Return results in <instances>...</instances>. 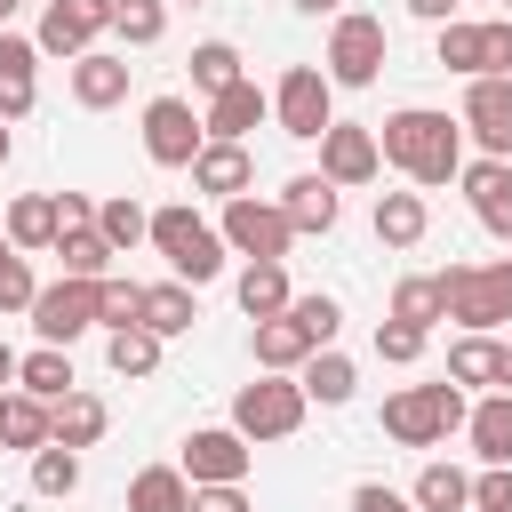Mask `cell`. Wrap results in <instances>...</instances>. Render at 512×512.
<instances>
[{
	"mask_svg": "<svg viewBox=\"0 0 512 512\" xmlns=\"http://www.w3.org/2000/svg\"><path fill=\"white\" fill-rule=\"evenodd\" d=\"M232 80H248V72H240V48H232V40H200V48H192V88H200V96H224Z\"/></svg>",
	"mask_w": 512,
	"mask_h": 512,
	"instance_id": "74e56055",
	"label": "cell"
},
{
	"mask_svg": "<svg viewBox=\"0 0 512 512\" xmlns=\"http://www.w3.org/2000/svg\"><path fill=\"white\" fill-rule=\"evenodd\" d=\"M96 328V280H56V288H40L32 296V336L40 344H72V336H88Z\"/></svg>",
	"mask_w": 512,
	"mask_h": 512,
	"instance_id": "4fadbf2b",
	"label": "cell"
},
{
	"mask_svg": "<svg viewBox=\"0 0 512 512\" xmlns=\"http://www.w3.org/2000/svg\"><path fill=\"white\" fill-rule=\"evenodd\" d=\"M336 184L312 168V176H288V192H280V216H288V232L304 240V232H336Z\"/></svg>",
	"mask_w": 512,
	"mask_h": 512,
	"instance_id": "ffe728a7",
	"label": "cell"
},
{
	"mask_svg": "<svg viewBox=\"0 0 512 512\" xmlns=\"http://www.w3.org/2000/svg\"><path fill=\"white\" fill-rule=\"evenodd\" d=\"M56 256H64V280H112V248H104V232H96V224L56 232Z\"/></svg>",
	"mask_w": 512,
	"mask_h": 512,
	"instance_id": "e575fe53",
	"label": "cell"
},
{
	"mask_svg": "<svg viewBox=\"0 0 512 512\" xmlns=\"http://www.w3.org/2000/svg\"><path fill=\"white\" fill-rule=\"evenodd\" d=\"M16 8H24V0H0V32H8V16H16Z\"/></svg>",
	"mask_w": 512,
	"mask_h": 512,
	"instance_id": "6f0895ef",
	"label": "cell"
},
{
	"mask_svg": "<svg viewBox=\"0 0 512 512\" xmlns=\"http://www.w3.org/2000/svg\"><path fill=\"white\" fill-rule=\"evenodd\" d=\"M376 360H384V368L424 360V328H408V320H376Z\"/></svg>",
	"mask_w": 512,
	"mask_h": 512,
	"instance_id": "f6af8a7d",
	"label": "cell"
},
{
	"mask_svg": "<svg viewBox=\"0 0 512 512\" xmlns=\"http://www.w3.org/2000/svg\"><path fill=\"white\" fill-rule=\"evenodd\" d=\"M408 16H424V24H448V16H456V0H408Z\"/></svg>",
	"mask_w": 512,
	"mask_h": 512,
	"instance_id": "816d5d0a",
	"label": "cell"
},
{
	"mask_svg": "<svg viewBox=\"0 0 512 512\" xmlns=\"http://www.w3.org/2000/svg\"><path fill=\"white\" fill-rule=\"evenodd\" d=\"M128 512H192V480L176 464H144L128 480Z\"/></svg>",
	"mask_w": 512,
	"mask_h": 512,
	"instance_id": "d6a6232c",
	"label": "cell"
},
{
	"mask_svg": "<svg viewBox=\"0 0 512 512\" xmlns=\"http://www.w3.org/2000/svg\"><path fill=\"white\" fill-rule=\"evenodd\" d=\"M440 296H448V320L464 336H496L512 320V256L504 264H448L440 272Z\"/></svg>",
	"mask_w": 512,
	"mask_h": 512,
	"instance_id": "3957f363",
	"label": "cell"
},
{
	"mask_svg": "<svg viewBox=\"0 0 512 512\" xmlns=\"http://www.w3.org/2000/svg\"><path fill=\"white\" fill-rule=\"evenodd\" d=\"M424 232H432L424 192H376V240H384V248H416Z\"/></svg>",
	"mask_w": 512,
	"mask_h": 512,
	"instance_id": "d4e9b609",
	"label": "cell"
},
{
	"mask_svg": "<svg viewBox=\"0 0 512 512\" xmlns=\"http://www.w3.org/2000/svg\"><path fill=\"white\" fill-rule=\"evenodd\" d=\"M40 104V48L0 32V120H24Z\"/></svg>",
	"mask_w": 512,
	"mask_h": 512,
	"instance_id": "ac0fdd59",
	"label": "cell"
},
{
	"mask_svg": "<svg viewBox=\"0 0 512 512\" xmlns=\"http://www.w3.org/2000/svg\"><path fill=\"white\" fill-rule=\"evenodd\" d=\"M432 56L448 64V72H464V80H480V24H440V40H432Z\"/></svg>",
	"mask_w": 512,
	"mask_h": 512,
	"instance_id": "b9f144b4",
	"label": "cell"
},
{
	"mask_svg": "<svg viewBox=\"0 0 512 512\" xmlns=\"http://www.w3.org/2000/svg\"><path fill=\"white\" fill-rule=\"evenodd\" d=\"M32 296H40V280H32V264L0 240V312H32Z\"/></svg>",
	"mask_w": 512,
	"mask_h": 512,
	"instance_id": "ee69618b",
	"label": "cell"
},
{
	"mask_svg": "<svg viewBox=\"0 0 512 512\" xmlns=\"http://www.w3.org/2000/svg\"><path fill=\"white\" fill-rule=\"evenodd\" d=\"M112 32H120L128 48H152V40L168 32V0H112Z\"/></svg>",
	"mask_w": 512,
	"mask_h": 512,
	"instance_id": "60d3db41",
	"label": "cell"
},
{
	"mask_svg": "<svg viewBox=\"0 0 512 512\" xmlns=\"http://www.w3.org/2000/svg\"><path fill=\"white\" fill-rule=\"evenodd\" d=\"M200 144H208V128H200L192 96H152L144 104V152H152V168H192Z\"/></svg>",
	"mask_w": 512,
	"mask_h": 512,
	"instance_id": "9c48e42d",
	"label": "cell"
},
{
	"mask_svg": "<svg viewBox=\"0 0 512 512\" xmlns=\"http://www.w3.org/2000/svg\"><path fill=\"white\" fill-rule=\"evenodd\" d=\"M128 56H112V48H88V56H72V104L80 112H112L120 96H128Z\"/></svg>",
	"mask_w": 512,
	"mask_h": 512,
	"instance_id": "e0dca14e",
	"label": "cell"
},
{
	"mask_svg": "<svg viewBox=\"0 0 512 512\" xmlns=\"http://www.w3.org/2000/svg\"><path fill=\"white\" fill-rule=\"evenodd\" d=\"M192 320H200V296L184 288V280H160V288H144V328L168 344V336H192Z\"/></svg>",
	"mask_w": 512,
	"mask_h": 512,
	"instance_id": "f546056e",
	"label": "cell"
},
{
	"mask_svg": "<svg viewBox=\"0 0 512 512\" xmlns=\"http://www.w3.org/2000/svg\"><path fill=\"white\" fill-rule=\"evenodd\" d=\"M456 128L480 144V160H512V80H496V72L464 80V112H456Z\"/></svg>",
	"mask_w": 512,
	"mask_h": 512,
	"instance_id": "7c38bea8",
	"label": "cell"
},
{
	"mask_svg": "<svg viewBox=\"0 0 512 512\" xmlns=\"http://www.w3.org/2000/svg\"><path fill=\"white\" fill-rule=\"evenodd\" d=\"M248 464H256V448H248L232 424L192 432V440H184V456H176V472H184L192 488H240V480H248Z\"/></svg>",
	"mask_w": 512,
	"mask_h": 512,
	"instance_id": "30bf717a",
	"label": "cell"
},
{
	"mask_svg": "<svg viewBox=\"0 0 512 512\" xmlns=\"http://www.w3.org/2000/svg\"><path fill=\"white\" fill-rule=\"evenodd\" d=\"M304 16H344V0H296Z\"/></svg>",
	"mask_w": 512,
	"mask_h": 512,
	"instance_id": "db71d44e",
	"label": "cell"
},
{
	"mask_svg": "<svg viewBox=\"0 0 512 512\" xmlns=\"http://www.w3.org/2000/svg\"><path fill=\"white\" fill-rule=\"evenodd\" d=\"M96 328L112 336V328H144V280H96Z\"/></svg>",
	"mask_w": 512,
	"mask_h": 512,
	"instance_id": "d590c367",
	"label": "cell"
},
{
	"mask_svg": "<svg viewBox=\"0 0 512 512\" xmlns=\"http://www.w3.org/2000/svg\"><path fill=\"white\" fill-rule=\"evenodd\" d=\"M296 384H304V400H320V408H344L352 392H360V368L328 344V352H312L304 368H296Z\"/></svg>",
	"mask_w": 512,
	"mask_h": 512,
	"instance_id": "4316f807",
	"label": "cell"
},
{
	"mask_svg": "<svg viewBox=\"0 0 512 512\" xmlns=\"http://www.w3.org/2000/svg\"><path fill=\"white\" fill-rule=\"evenodd\" d=\"M96 232H104V248H112V256H128V248L152 232V208H136L128 192H112V200H96Z\"/></svg>",
	"mask_w": 512,
	"mask_h": 512,
	"instance_id": "836d02e7",
	"label": "cell"
},
{
	"mask_svg": "<svg viewBox=\"0 0 512 512\" xmlns=\"http://www.w3.org/2000/svg\"><path fill=\"white\" fill-rule=\"evenodd\" d=\"M384 16H360V8H344L336 24H328V88H368L376 72H384Z\"/></svg>",
	"mask_w": 512,
	"mask_h": 512,
	"instance_id": "ba28073f",
	"label": "cell"
},
{
	"mask_svg": "<svg viewBox=\"0 0 512 512\" xmlns=\"http://www.w3.org/2000/svg\"><path fill=\"white\" fill-rule=\"evenodd\" d=\"M504 8H512V0H504Z\"/></svg>",
	"mask_w": 512,
	"mask_h": 512,
	"instance_id": "91938a15",
	"label": "cell"
},
{
	"mask_svg": "<svg viewBox=\"0 0 512 512\" xmlns=\"http://www.w3.org/2000/svg\"><path fill=\"white\" fill-rule=\"evenodd\" d=\"M464 440L480 464H512V392H480L464 416Z\"/></svg>",
	"mask_w": 512,
	"mask_h": 512,
	"instance_id": "7402d4cb",
	"label": "cell"
},
{
	"mask_svg": "<svg viewBox=\"0 0 512 512\" xmlns=\"http://www.w3.org/2000/svg\"><path fill=\"white\" fill-rule=\"evenodd\" d=\"M104 360H112V376H152L160 368V336L152 328H112L104 336Z\"/></svg>",
	"mask_w": 512,
	"mask_h": 512,
	"instance_id": "f35d334b",
	"label": "cell"
},
{
	"mask_svg": "<svg viewBox=\"0 0 512 512\" xmlns=\"http://www.w3.org/2000/svg\"><path fill=\"white\" fill-rule=\"evenodd\" d=\"M216 240H224L232 256H248V264H288V248H296V232H288L280 200H256V192L224 200V224H216Z\"/></svg>",
	"mask_w": 512,
	"mask_h": 512,
	"instance_id": "52a82bcc",
	"label": "cell"
},
{
	"mask_svg": "<svg viewBox=\"0 0 512 512\" xmlns=\"http://www.w3.org/2000/svg\"><path fill=\"white\" fill-rule=\"evenodd\" d=\"M352 512H416V504H408L400 488H384V480H360V488H352Z\"/></svg>",
	"mask_w": 512,
	"mask_h": 512,
	"instance_id": "c3c4849f",
	"label": "cell"
},
{
	"mask_svg": "<svg viewBox=\"0 0 512 512\" xmlns=\"http://www.w3.org/2000/svg\"><path fill=\"white\" fill-rule=\"evenodd\" d=\"M272 120H280V136L320 144V136L336 128V88H328V72H320V64H288L280 88H272Z\"/></svg>",
	"mask_w": 512,
	"mask_h": 512,
	"instance_id": "8992f818",
	"label": "cell"
},
{
	"mask_svg": "<svg viewBox=\"0 0 512 512\" xmlns=\"http://www.w3.org/2000/svg\"><path fill=\"white\" fill-rule=\"evenodd\" d=\"M392 320H408V328H424V336H432V320H448L440 272H432V280H424V272H416V280H400V288H392Z\"/></svg>",
	"mask_w": 512,
	"mask_h": 512,
	"instance_id": "8d00e7d4",
	"label": "cell"
},
{
	"mask_svg": "<svg viewBox=\"0 0 512 512\" xmlns=\"http://www.w3.org/2000/svg\"><path fill=\"white\" fill-rule=\"evenodd\" d=\"M0 448L40 456V448H48V400H32V392H0Z\"/></svg>",
	"mask_w": 512,
	"mask_h": 512,
	"instance_id": "1f68e13d",
	"label": "cell"
},
{
	"mask_svg": "<svg viewBox=\"0 0 512 512\" xmlns=\"http://www.w3.org/2000/svg\"><path fill=\"white\" fill-rule=\"evenodd\" d=\"M288 320L312 336V352H328L336 344V328H344V312H336V296H288Z\"/></svg>",
	"mask_w": 512,
	"mask_h": 512,
	"instance_id": "7bdbcfd3",
	"label": "cell"
},
{
	"mask_svg": "<svg viewBox=\"0 0 512 512\" xmlns=\"http://www.w3.org/2000/svg\"><path fill=\"white\" fill-rule=\"evenodd\" d=\"M248 352H256V376H288V368H304V360H312V336L280 312V320H256Z\"/></svg>",
	"mask_w": 512,
	"mask_h": 512,
	"instance_id": "603a6c76",
	"label": "cell"
},
{
	"mask_svg": "<svg viewBox=\"0 0 512 512\" xmlns=\"http://www.w3.org/2000/svg\"><path fill=\"white\" fill-rule=\"evenodd\" d=\"M72 488H80V456H72V448H56V440H48V448H40V456H32V496H48V504H64V496H72Z\"/></svg>",
	"mask_w": 512,
	"mask_h": 512,
	"instance_id": "ab89813d",
	"label": "cell"
},
{
	"mask_svg": "<svg viewBox=\"0 0 512 512\" xmlns=\"http://www.w3.org/2000/svg\"><path fill=\"white\" fill-rule=\"evenodd\" d=\"M192 512H248L240 488H192Z\"/></svg>",
	"mask_w": 512,
	"mask_h": 512,
	"instance_id": "f907efd6",
	"label": "cell"
},
{
	"mask_svg": "<svg viewBox=\"0 0 512 512\" xmlns=\"http://www.w3.org/2000/svg\"><path fill=\"white\" fill-rule=\"evenodd\" d=\"M104 424H112V408H104L96 392H64V400L48 408V440H56V448H72V456H80V448H96V440H104Z\"/></svg>",
	"mask_w": 512,
	"mask_h": 512,
	"instance_id": "44dd1931",
	"label": "cell"
},
{
	"mask_svg": "<svg viewBox=\"0 0 512 512\" xmlns=\"http://www.w3.org/2000/svg\"><path fill=\"white\" fill-rule=\"evenodd\" d=\"M376 152H384V168H400L408 184H456L464 176V128L448 120V112H432V104H400L384 128H376Z\"/></svg>",
	"mask_w": 512,
	"mask_h": 512,
	"instance_id": "6da1fadb",
	"label": "cell"
},
{
	"mask_svg": "<svg viewBox=\"0 0 512 512\" xmlns=\"http://www.w3.org/2000/svg\"><path fill=\"white\" fill-rule=\"evenodd\" d=\"M232 296H240V312H248V320H280L296 288H288V264H248V272L232 280Z\"/></svg>",
	"mask_w": 512,
	"mask_h": 512,
	"instance_id": "f1b7e54d",
	"label": "cell"
},
{
	"mask_svg": "<svg viewBox=\"0 0 512 512\" xmlns=\"http://www.w3.org/2000/svg\"><path fill=\"white\" fill-rule=\"evenodd\" d=\"M464 200H472V216H480V232H496V240H512V160H464Z\"/></svg>",
	"mask_w": 512,
	"mask_h": 512,
	"instance_id": "2e32d148",
	"label": "cell"
},
{
	"mask_svg": "<svg viewBox=\"0 0 512 512\" xmlns=\"http://www.w3.org/2000/svg\"><path fill=\"white\" fill-rule=\"evenodd\" d=\"M304 384L296 376H256V384H240L232 392V432L248 440V448H264V440H288L296 424H304Z\"/></svg>",
	"mask_w": 512,
	"mask_h": 512,
	"instance_id": "5b68a950",
	"label": "cell"
},
{
	"mask_svg": "<svg viewBox=\"0 0 512 512\" xmlns=\"http://www.w3.org/2000/svg\"><path fill=\"white\" fill-rule=\"evenodd\" d=\"M0 240H8L16 256H40V248H56V200H48V192H24V200L8 208V224H0Z\"/></svg>",
	"mask_w": 512,
	"mask_h": 512,
	"instance_id": "cb8c5ba5",
	"label": "cell"
},
{
	"mask_svg": "<svg viewBox=\"0 0 512 512\" xmlns=\"http://www.w3.org/2000/svg\"><path fill=\"white\" fill-rule=\"evenodd\" d=\"M0 392H16V352L0 344Z\"/></svg>",
	"mask_w": 512,
	"mask_h": 512,
	"instance_id": "f5cc1de1",
	"label": "cell"
},
{
	"mask_svg": "<svg viewBox=\"0 0 512 512\" xmlns=\"http://www.w3.org/2000/svg\"><path fill=\"white\" fill-rule=\"evenodd\" d=\"M480 72H496V80H512V16H496V24H480Z\"/></svg>",
	"mask_w": 512,
	"mask_h": 512,
	"instance_id": "bcb514c9",
	"label": "cell"
},
{
	"mask_svg": "<svg viewBox=\"0 0 512 512\" xmlns=\"http://www.w3.org/2000/svg\"><path fill=\"white\" fill-rule=\"evenodd\" d=\"M8 152H16V136H8V120H0V168H8Z\"/></svg>",
	"mask_w": 512,
	"mask_h": 512,
	"instance_id": "9f6ffc18",
	"label": "cell"
},
{
	"mask_svg": "<svg viewBox=\"0 0 512 512\" xmlns=\"http://www.w3.org/2000/svg\"><path fill=\"white\" fill-rule=\"evenodd\" d=\"M320 176H328L336 192H352V184H376V176H384L376 128H360V120H336V128L320 136Z\"/></svg>",
	"mask_w": 512,
	"mask_h": 512,
	"instance_id": "5bb4252c",
	"label": "cell"
},
{
	"mask_svg": "<svg viewBox=\"0 0 512 512\" xmlns=\"http://www.w3.org/2000/svg\"><path fill=\"white\" fill-rule=\"evenodd\" d=\"M184 8H200V0H184Z\"/></svg>",
	"mask_w": 512,
	"mask_h": 512,
	"instance_id": "680465c9",
	"label": "cell"
},
{
	"mask_svg": "<svg viewBox=\"0 0 512 512\" xmlns=\"http://www.w3.org/2000/svg\"><path fill=\"white\" fill-rule=\"evenodd\" d=\"M104 32H112V0H48V8H40V32H32V48L72 64V56H88Z\"/></svg>",
	"mask_w": 512,
	"mask_h": 512,
	"instance_id": "8fae6325",
	"label": "cell"
},
{
	"mask_svg": "<svg viewBox=\"0 0 512 512\" xmlns=\"http://www.w3.org/2000/svg\"><path fill=\"white\" fill-rule=\"evenodd\" d=\"M16 392H32V400H64V392H80L72 384V360L56 352V344H40V352H16Z\"/></svg>",
	"mask_w": 512,
	"mask_h": 512,
	"instance_id": "4dcf8cb0",
	"label": "cell"
},
{
	"mask_svg": "<svg viewBox=\"0 0 512 512\" xmlns=\"http://www.w3.org/2000/svg\"><path fill=\"white\" fill-rule=\"evenodd\" d=\"M160 256H168V272L184 280V288H200V280H216L224 272V240H216V224H200L192 216V200H176V208H152V232H144Z\"/></svg>",
	"mask_w": 512,
	"mask_h": 512,
	"instance_id": "277c9868",
	"label": "cell"
},
{
	"mask_svg": "<svg viewBox=\"0 0 512 512\" xmlns=\"http://www.w3.org/2000/svg\"><path fill=\"white\" fill-rule=\"evenodd\" d=\"M408 504H416V512H472V472H456L448 456H432V464L416 472Z\"/></svg>",
	"mask_w": 512,
	"mask_h": 512,
	"instance_id": "83f0119b",
	"label": "cell"
},
{
	"mask_svg": "<svg viewBox=\"0 0 512 512\" xmlns=\"http://www.w3.org/2000/svg\"><path fill=\"white\" fill-rule=\"evenodd\" d=\"M496 376H504V344H496V336H456V344H448V384H456V392H472V384L496 392Z\"/></svg>",
	"mask_w": 512,
	"mask_h": 512,
	"instance_id": "484cf974",
	"label": "cell"
},
{
	"mask_svg": "<svg viewBox=\"0 0 512 512\" xmlns=\"http://www.w3.org/2000/svg\"><path fill=\"white\" fill-rule=\"evenodd\" d=\"M248 184H256L248 144H200V160H192V192H208V200H240Z\"/></svg>",
	"mask_w": 512,
	"mask_h": 512,
	"instance_id": "d6986e66",
	"label": "cell"
},
{
	"mask_svg": "<svg viewBox=\"0 0 512 512\" xmlns=\"http://www.w3.org/2000/svg\"><path fill=\"white\" fill-rule=\"evenodd\" d=\"M56 200V232H80V224H96V200H80V192H48Z\"/></svg>",
	"mask_w": 512,
	"mask_h": 512,
	"instance_id": "681fc988",
	"label": "cell"
},
{
	"mask_svg": "<svg viewBox=\"0 0 512 512\" xmlns=\"http://www.w3.org/2000/svg\"><path fill=\"white\" fill-rule=\"evenodd\" d=\"M472 512H512V464H488L472 480Z\"/></svg>",
	"mask_w": 512,
	"mask_h": 512,
	"instance_id": "7dc6e473",
	"label": "cell"
},
{
	"mask_svg": "<svg viewBox=\"0 0 512 512\" xmlns=\"http://www.w3.org/2000/svg\"><path fill=\"white\" fill-rule=\"evenodd\" d=\"M264 120H272V96H264L256 80H232V88L208 96V112H200L208 144H248V128H264Z\"/></svg>",
	"mask_w": 512,
	"mask_h": 512,
	"instance_id": "9a60e30c",
	"label": "cell"
},
{
	"mask_svg": "<svg viewBox=\"0 0 512 512\" xmlns=\"http://www.w3.org/2000/svg\"><path fill=\"white\" fill-rule=\"evenodd\" d=\"M464 416H472V400L440 376V384H408V392H392L384 400V440H400V448H440L448 432H464Z\"/></svg>",
	"mask_w": 512,
	"mask_h": 512,
	"instance_id": "7a4b0ae2",
	"label": "cell"
},
{
	"mask_svg": "<svg viewBox=\"0 0 512 512\" xmlns=\"http://www.w3.org/2000/svg\"><path fill=\"white\" fill-rule=\"evenodd\" d=\"M496 392H512V344H504V376H496Z\"/></svg>",
	"mask_w": 512,
	"mask_h": 512,
	"instance_id": "11a10c76",
	"label": "cell"
}]
</instances>
